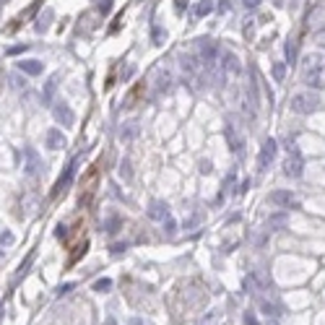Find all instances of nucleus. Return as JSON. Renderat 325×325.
<instances>
[{"instance_id": "39", "label": "nucleus", "mask_w": 325, "mask_h": 325, "mask_svg": "<svg viewBox=\"0 0 325 325\" xmlns=\"http://www.w3.org/2000/svg\"><path fill=\"white\" fill-rule=\"evenodd\" d=\"M130 325H143V323L138 320V317H133V320H130Z\"/></svg>"}, {"instance_id": "28", "label": "nucleus", "mask_w": 325, "mask_h": 325, "mask_svg": "<svg viewBox=\"0 0 325 325\" xmlns=\"http://www.w3.org/2000/svg\"><path fill=\"white\" fill-rule=\"evenodd\" d=\"M175 229H177V221H175V218H164V232H167V234H175Z\"/></svg>"}, {"instance_id": "19", "label": "nucleus", "mask_w": 325, "mask_h": 325, "mask_svg": "<svg viewBox=\"0 0 325 325\" xmlns=\"http://www.w3.org/2000/svg\"><path fill=\"white\" fill-rule=\"evenodd\" d=\"M214 11V0H200L198 5H195V16H208V13Z\"/></svg>"}, {"instance_id": "31", "label": "nucleus", "mask_w": 325, "mask_h": 325, "mask_svg": "<svg viewBox=\"0 0 325 325\" xmlns=\"http://www.w3.org/2000/svg\"><path fill=\"white\" fill-rule=\"evenodd\" d=\"M99 11L102 13H109L112 11V0H99Z\"/></svg>"}, {"instance_id": "7", "label": "nucleus", "mask_w": 325, "mask_h": 325, "mask_svg": "<svg viewBox=\"0 0 325 325\" xmlns=\"http://www.w3.org/2000/svg\"><path fill=\"white\" fill-rule=\"evenodd\" d=\"M24 159H26L24 172H26L29 177H36V175L42 172V159H39V154H36V148L26 146V148H24Z\"/></svg>"}, {"instance_id": "6", "label": "nucleus", "mask_w": 325, "mask_h": 325, "mask_svg": "<svg viewBox=\"0 0 325 325\" xmlns=\"http://www.w3.org/2000/svg\"><path fill=\"white\" fill-rule=\"evenodd\" d=\"M276 151H278V143H276L273 138H266V141H263L260 154H258V169H260V172H266V169L271 167V164H273Z\"/></svg>"}, {"instance_id": "35", "label": "nucleus", "mask_w": 325, "mask_h": 325, "mask_svg": "<svg viewBox=\"0 0 325 325\" xmlns=\"http://www.w3.org/2000/svg\"><path fill=\"white\" fill-rule=\"evenodd\" d=\"M127 250V245H120V242H117V245H112V253H125Z\"/></svg>"}, {"instance_id": "5", "label": "nucleus", "mask_w": 325, "mask_h": 325, "mask_svg": "<svg viewBox=\"0 0 325 325\" xmlns=\"http://www.w3.org/2000/svg\"><path fill=\"white\" fill-rule=\"evenodd\" d=\"M78 164H81V156H75L71 164H68L65 167V172L63 175H60V180L55 182V190H52V198H57L60 193L63 190H68V187H71V182H73V177H75V172H78Z\"/></svg>"}, {"instance_id": "1", "label": "nucleus", "mask_w": 325, "mask_h": 325, "mask_svg": "<svg viewBox=\"0 0 325 325\" xmlns=\"http://www.w3.org/2000/svg\"><path fill=\"white\" fill-rule=\"evenodd\" d=\"M302 78H305V84L312 86V89H323L325 86V60H323V55H309L305 60Z\"/></svg>"}, {"instance_id": "27", "label": "nucleus", "mask_w": 325, "mask_h": 325, "mask_svg": "<svg viewBox=\"0 0 325 325\" xmlns=\"http://www.w3.org/2000/svg\"><path fill=\"white\" fill-rule=\"evenodd\" d=\"M120 175H123L125 180H130V177H133V169H130V162H123V164H120Z\"/></svg>"}, {"instance_id": "34", "label": "nucleus", "mask_w": 325, "mask_h": 325, "mask_svg": "<svg viewBox=\"0 0 325 325\" xmlns=\"http://www.w3.org/2000/svg\"><path fill=\"white\" fill-rule=\"evenodd\" d=\"M26 44H21V47H8V55H18V52H24Z\"/></svg>"}, {"instance_id": "30", "label": "nucleus", "mask_w": 325, "mask_h": 325, "mask_svg": "<svg viewBox=\"0 0 325 325\" xmlns=\"http://www.w3.org/2000/svg\"><path fill=\"white\" fill-rule=\"evenodd\" d=\"M0 245H5V247L13 245V234L11 232H3V234H0Z\"/></svg>"}, {"instance_id": "12", "label": "nucleus", "mask_w": 325, "mask_h": 325, "mask_svg": "<svg viewBox=\"0 0 325 325\" xmlns=\"http://www.w3.org/2000/svg\"><path fill=\"white\" fill-rule=\"evenodd\" d=\"M65 146H68V141H65L63 130H57V127H52V130H47V148H52V151H60V148H65Z\"/></svg>"}, {"instance_id": "13", "label": "nucleus", "mask_w": 325, "mask_h": 325, "mask_svg": "<svg viewBox=\"0 0 325 325\" xmlns=\"http://www.w3.org/2000/svg\"><path fill=\"white\" fill-rule=\"evenodd\" d=\"M273 206H278V208H284V206H291L294 203V195L289 193V190H273L271 193V198H268Z\"/></svg>"}, {"instance_id": "23", "label": "nucleus", "mask_w": 325, "mask_h": 325, "mask_svg": "<svg viewBox=\"0 0 325 325\" xmlns=\"http://www.w3.org/2000/svg\"><path fill=\"white\" fill-rule=\"evenodd\" d=\"M109 289H112V281H109V278H99V281H94V291L104 294V291H109Z\"/></svg>"}, {"instance_id": "9", "label": "nucleus", "mask_w": 325, "mask_h": 325, "mask_svg": "<svg viewBox=\"0 0 325 325\" xmlns=\"http://www.w3.org/2000/svg\"><path fill=\"white\" fill-rule=\"evenodd\" d=\"M224 135H226V143H229V148L234 151V154H242V146H245V138L239 135V130H237V125L232 123H226V127H224Z\"/></svg>"}, {"instance_id": "4", "label": "nucleus", "mask_w": 325, "mask_h": 325, "mask_svg": "<svg viewBox=\"0 0 325 325\" xmlns=\"http://www.w3.org/2000/svg\"><path fill=\"white\" fill-rule=\"evenodd\" d=\"M302 172H305V159H302V154L297 148L289 146V156H286V162H284V175L297 180V177H302Z\"/></svg>"}, {"instance_id": "40", "label": "nucleus", "mask_w": 325, "mask_h": 325, "mask_svg": "<svg viewBox=\"0 0 325 325\" xmlns=\"http://www.w3.org/2000/svg\"><path fill=\"white\" fill-rule=\"evenodd\" d=\"M0 253H3V250H0Z\"/></svg>"}, {"instance_id": "18", "label": "nucleus", "mask_w": 325, "mask_h": 325, "mask_svg": "<svg viewBox=\"0 0 325 325\" xmlns=\"http://www.w3.org/2000/svg\"><path fill=\"white\" fill-rule=\"evenodd\" d=\"M135 135H138V123H125V127L120 130V138L123 141H130Z\"/></svg>"}, {"instance_id": "25", "label": "nucleus", "mask_w": 325, "mask_h": 325, "mask_svg": "<svg viewBox=\"0 0 325 325\" xmlns=\"http://www.w3.org/2000/svg\"><path fill=\"white\" fill-rule=\"evenodd\" d=\"M242 320H245V325H260V323H258V315L250 312V309H247V312L242 315Z\"/></svg>"}, {"instance_id": "21", "label": "nucleus", "mask_w": 325, "mask_h": 325, "mask_svg": "<svg viewBox=\"0 0 325 325\" xmlns=\"http://www.w3.org/2000/svg\"><path fill=\"white\" fill-rule=\"evenodd\" d=\"M273 78L278 81V84L286 78V63H273Z\"/></svg>"}, {"instance_id": "14", "label": "nucleus", "mask_w": 325, "mask_h": 325, "mask_svg": "<svg viewBox=\"0 0 325 325\" xmlns=\"http://www.w3.org/2000/svg\"><path fill=\"white\" fill-rule=\"evenodd\" d=\"M18 71L26 73V75H39L44 71V63H39V60H21L18 63Z\"/></svg>"}, {"instance_id": "17", "label": "nucleus", "mask_w": 325, "mask_h": 325, "mask_svg": "<svg viewBox=\"0 0 325 325\" xmlns=\"http://www.w3.org/2000/svg\"><path fill=\"white\" fill-rule=\"evenodd\" d=\"M268 226H271V232L284 229V226H286V214H273V216H268Z\"/></svg>"}, {"instance_id": "29", "label": "nucleus", "mask_w": 325, "mask_h": 325, "mask_svg": "<svg viewBox=\"0 0 325 325\" xmlns=\"http://www.w3.org/2000/svg\"><path fill=\"white\" fill-rule=\"evenodd\" d=\"M50 18H52V11H44V21L39 18V24H36V32H44V29H47V24H50Z\"/></svg>"}, {"instance_id": "26", "label": "nucleus", "mask_w": 325, "mask_h": 325, "mask_svg": "<svg viewBox=\"0 0 325 325\" xmlns=\"http://www.w3.org/2000/svg\"><path fill=\"white\" fill-rule=\"evenodd\" d=\"M73 289H75V284H60L55 294H57V297H65V294H71Z\"/></svg>"}, {"instance_id": "10", "label": "nucleus", "mask_w": 325, "mask_h": 325, "mask_svg": "<svg viewBox=\"0 0 325 325\" xmlns=\"http://www.w3.org/2000/svg\"><path fill=\"white\" fill-rule=\"evenodd\" d=\"M250 284L255 286V289H260V291L273 289V281H271V276L263 268H258V271H253V273H250Z\"/></svg>"}, {"instance_id": "37", "label": "nucleus", "mask_w": 325, "mask_h": 325, "mask_svg": "<svg viewBox=\"0 0 325 325\" xmlns=\"http://www.w3.org/2000/svg\"><path fill=\"white\" fill-rule=\"evenodd\" d=\"M200 172H203V175H206V172H211V164L203 162V164H200Z\"/></svg>"}, {"instance_id": "15", "label": "nucleus", "mask_w": 325, "mask_h": 325, "mask_svg": "<svg viewBox=\"0 0 325 325\" xmlns=\"http://www.w3.org/2000/svg\"><path fill=\"white\" fill-rule=\"evenodd\" d=\"M55 91H57V75H52V78L44 84V91H42V102L44 104H52V99H55Z\"/></svg>"}, {"instance_id": "20", "label": "nucleus", "mask_w": 325, "mask_h": 325, "mask_svg": "<svg viewBox=\"0 0 325 325\" xmlns=\"http://www.w3.org/2000/svg\"><path fill=\"white\" fill-rule=\"evenodd\" d=\"M32 263H34V250L29 253V255H26V260H24V263H21V266H18V278H24V276L29 273V268H32Z\"/></svg>"}, {"instance_id": "22", "label": "nucleus", "mask_w": 325, "mask_h": 325, "mask_svg": "<svg viewBox=\"0 0 325 325\" xmlns=\"http://www.w3.org/2000/svg\"><path fill=\"white\" fill-rule=\"evenodd\" d=\"M286 60H289L291 65L297 63V42H291V39H289V44H286Z\"/></svg>"}, {"instance_id": "3", "label": "nucleus", "mask_w": 325, "mask_h": 325, "mask_svg": "<svg viewBox=\"0 0 325 325\" xmlns=\"http://www.w3.org/2000/svg\"><path fill=\"white\" fill-rule=\"evenodd\" d=\"M317 107H320V99L312 91H302L291 96V112H297V115H312Z\"/></svg>"}, {"instance_id": "38", "label": "nucleus", "mask_w": 325, "mask_h": 325, "mask_svg": "<svg viewBox=\"0 0 325 325\" xmlns=\"http://www.w3.org/2000/svg\"><path fill=\"white\" fill-rule=\"evenodd\" d=\"M3 317H5V307H3V302H0V323H3Z\"/></svg>"}, {"instance_id": "36", "label": "nucleus", "mask_w": 325, "mask_h": 325, "mask_svg": "<svg viewBox=\"0 0 325 325\" xmlns=\"http://www.w3.org/2000/svg\"><path fill=\"white\" fill-rule=\"evenodd\" d=\"M245 5H247V8H258L260 0H245Z\"/></svg>"}, {"instance_id": "41", "label": "nucleus", "mask_w": 325, "mask_h": 325, "mask_svg": "<svg viewBox=\"0 0 325 325\" xmlns=\"http://www.w3.org/2000/svg\"><path fill=\"white\" fill-rule=\"evenodd\" d=\"M273 325H276V323H273Z\"/></svg>"}, {"instance_id": "33", "label": "nucleus", "mask_w": 325, "mask_h": 325, "mask_svg": "<svg viewBox=\"0 0 325 325\" xmlns=\"http://www.w3.org/2000/svg\"><path fill=\"white\" fill-rule=\"evenodd\" d=\"M315 42H317V44H323V47H325V29H320V32L315 34Z\"/></svg>"}, {"instance_id": "32", "label": "nucleus", "mask_w": 325, "mask_h": 325, "mask_svg": "<svg viewBox=\"0 0 325 325\" xmlns=\"http://www.w3.org/2000/svg\"><path fill=\"white\" fill-rule=\"evenodd\" d=\"M117 226H120V218L117 216L109 218V221H107V232H117Z\"/></svg>"}, {"instance_id": "24", "label": "nucleus", "mask_w": 325, "mask_h": 325, "mask_svg": "<svg viewBox=\"0 0 325 325\" xmlns=\"http://www.w3.org/2000/svg\"><path fill=\"white\" fill-rule=\"evenodd\" d=\"M263 312H266L268 317H278V315H281V312H278V307L271 305V302H263Z\"/></svg>"}, {"instance_id": "16", "label": "nucleus", "mask_w": 325, "mask_h": 325, "mask_svg": "<svg viewBox=\"0 0 325 325\" xmlns=\"http://www.w3.org/2000/svg\"><path fill=\"white\" fill-rule=\"evenodd\" d=\"M159 94H164V91H169L172 89V73L167 71V68H159Z\"/></svg>"}, {"instance_id": "11", "label": "nucleus", "mask_w": 325, "mask_h": 325, "mask_svg": "<svg viewBox=\"0 0 325 325\" xmlns=\"http://www.w3.org/2000/svg\"><path fill=\"white\" fill-rule=\"evenodd\" d=\"M169 206L164 200H154L148 206V218H154V221H164V218H169Z\"/></svg>"}, {"instance_id": "2", "label": "nucleus", "mask_w": 325, "mask_h": 325, "mask_svg": "<svg viewBox=\"0 0 325 325\" xmlns=\"http://www.w3.org/2000/svg\"><path fill=\"white\" fill-rule=\"evenodd\" d=\"M218 55H221V50H218V44L214 39H208V36H203L198 39V60L203 65H206V71L211 73L218 63Z\"/></svg>"}, {"instance_id": "8", "label": "nucleus", "mask_w": 325, "mask_h": 325, "mask_svg": "<svg viewBox=\"0 0 325 325\" xmlns=\"http://www.w3.org/2000/svg\"><path fill=\"white\" fill-rule=\"evenodd\" d=\"M52 117H55L63 127H71V125L75 123V112H73L71 107H68L65 102H57L55 107H52Z\"/></svg>"}]
</instances>
